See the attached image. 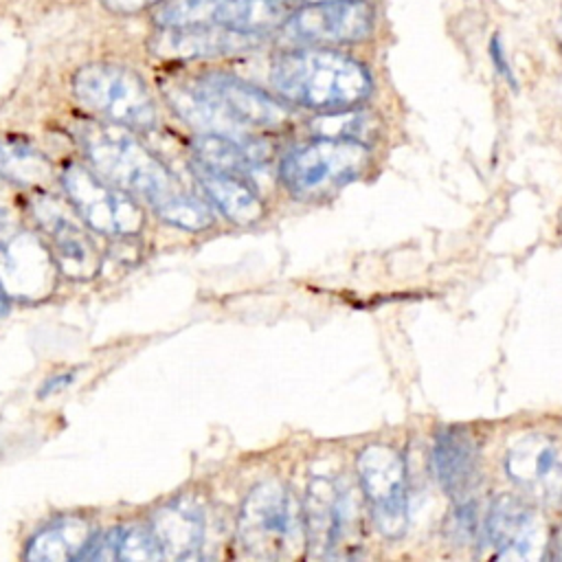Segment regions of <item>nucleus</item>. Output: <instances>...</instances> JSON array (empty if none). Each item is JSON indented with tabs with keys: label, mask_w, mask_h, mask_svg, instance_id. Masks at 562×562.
I'll return each mask as SVG.
<instances>
[{
	"label": "nucleus",
	"mask_w": 562,
	"mask_h": 562,
	"mask_svg": "<svg viewBox=\"0 0 562 562\" xmlns=\"http://www.w3.org/2000/svg\"><path fill=\"white\" fill-rule=\"evenodd\" d=\"M116 560H127V562L162 560V553L158 549V542H156L149 525L119 527Z\"/></svg>",
	"instance_id": "a878e982"
},
{
	"label": "nucleus",
	"mask_w": 562,
	"mask_h": 562,
	"mask_svg": "<svg viewBox=\"0 0 562 562\" xmlns=\"http://www.w3.org/2000/svg\"><path fill=\"white\" fill-rule=\"evenodd\" d=\"M292 11V0H220L211 22L237 33L261 35L281 29Z\"/></svg>",
	"instance_id": "aec40b11"
},
{
	"label": "nucleus",
	"mask_w": 562,
	"mask_h": 562,
	"mask_svg": "<svg viewBox=\"0 0 562 562\" xmlns=\"http://www.w3.org/2000/svg\"><path fill=\"white\" fill-rule=\"evenodd\" d=\"M220 0H167L156 7L158 26H184L211 22Z\"/></svg>",
	"instance_id": "393cba45"
},
{
	"label": "nucleus",
	"mask_w": 562,
	"mask_h": 562,
	"mask_svg": "<svg viewBox=\"0 0 562 562\" xmlns=\"http://www.w3.org/2000/svg\"><path fill=\"white\" fill-rule=\"evenodd\" d=\"M305 533L316 555H331L353 533H358V505L331 479L314 476L307 485Z\"/></svg>",
	"instance_id": "9d476101"
},
{
	"label": "nucleus",
	"mask_w": 562,
	"mask_h": 562,
	"mask_svg": "<svg viewBox=\"0 0 562 562\" xmlns=\"http://www.w3.org/2000/svg\"><path fill=\"white\" fill-rule=\"evenodd\" d=\"M40 224L50 237L48 248L59 274L70 281H88L99 272L101 257L92 239L57 206H40Z\"/></svg>",
	"instance_id": "2eb2a0df"
},
{
	"label": "nucleus",
	"mask_w": 562,
	"mask_h": 562,
	"mask_svg": "<svg viewBox=\"0 0 562 562\" xmlns=\"http://www.w3.org/2000/svg\"><path fill=\"white\" fill-rule=\"evenodd\" d=\"M7 312H9V296H7L4 290L0 288V321L7 316Z\"/></svg>",
	"instance_id": "7c9ffc66"
},
{
	"label": "nucleus",
	"mask_w": 562,
	"mask_h": 562,
	"mask_svg": "<svg viewBox=\"0 0 562 562\" xmlns=\"http://www.w3.org/2000/svg\"><path fill=\"white\" fill-rule=\"evenodd\" d=\"M154 206L165 222L184 231H204L213 224V211L202 200L182 191L167 195Z\"/></svg>",
	"instance_id": "5701e85b"
},
{
	"label": "nucleus",
	"mask_w": 562,
	"mask_h": 562,
	"mask_svg": "<svg viewBox=\"0 0 562 562\" xmlns=\"http://www.w3.org/2000/svg\"><path fill=\"white\" fill-rule=\"evenodd\" d=\"M270 81L285 101L321 112L356 108L373 92L364 64L329 48L281 53L270 66Z\"/></svg>",
	"instance_id": "f257e3e1"
},
{
	"label": "nucleus",
	"mask_w": 562,
	"mask_h": 562,
	"mask_svg": "<svg viewBox=\"0 0 562 562\" xmlns=\"http://www.w3.org/2000/svg\"><path fill=\"white\" fill-rule=\"evenodd\" d=\"M57 263L50 248L29 231L0 244V288L9 299L40 301L53 294Z\"/></svg>",
	"instance_id": "1a4fd4ad"
},
{
	"label": "nucleus",
	"mask_w": 562,
	"mask_h": 562,
	"mask_svg": "<svg viewBox=\"0 0 562 562\" xmlns=\"http://www.w3.org/2000/svg\"><path fill=\"white\" fill-rule=\"evenodd\" d=\"M0 178L20 187H44L53 178V165L26 140L0 138Z\"/></svg>",
	"instance_id": "4be33fe9"
},
{
	"label": "nucleus",
	"mask_w": 562,
	"mask_h": 562,
	"mask_svg": "<svg viewBox=\"0 0 562 562\" xmlns=\"http://www.w3.org/2000/svg\"><path fill=\"white\" fill-rule=\"evenodd\" d=\"M553 558L555 560H562V525H560V529L555 531V540H553Z\"/></svg>",
	"instance_id": "c756f323"
},
{
	"label": "nucleus",
	"mask_w": 562,
	"mask_h": 562,
	"mask_svg": "<svg viewBox=\"0 0 562 562\" xmlns=\"http://www.w3.org/2000/svg\"><path fill=\"white\" fill-rule=\"evenodd\" d=\"M198 83L241 125L279 127L285 123L288 112L263 90L226 72H209Z\"/></svg>",
	"instance_id": "4468645a"
},
{
	"label": "nucleus",
	"mask_w": 562,
	"mask_h": 562,
	"mask_svg": "<svg viewBox=\"0 0 562 562\" xmlns=\"http://www.w3.org/2000/svg\"><path fill=\"white\" fill-rule=\"evenodd\" d=\"M356 468L378 531L386 538L404 536L408 527V492L400 452L382 443H371L358 454Z\"/></svg>",
	"instance_id": "0eeeda50"
},
{
	"label": "nucleus",
	"mask_w": 562,
	"mask_h": 562,
	"mask_svg": "<svg viewBox=\"0 0 562 562\" xmlns=\"http://www.w3.org/2000/svg\"><path fill=\"white\" fill-rule=\"evenodd\" d=\"M61 187L88 228L108 237H132L143 228L145 215L138 202L94 169L68 165L61 173Z\"/></svg>",
	"instance_id": "423d86ee"
},
{
	"label": "nucleus",
	"mask_w": 562,
	"mask_h": 562,
	"mask_svg": "<svg viewBox=\"0 0 562 562\" xmlns=\"http://www.w3.org/2000/svg\"><path fill=\"white\" fill-rule=\"evenodd\" d=\"M430 463L443 492L454 501H465L479 474V450L465 428H441L432 441Z\"/></svg>",
	"instance_id": "dca6fc26"
},
{
	"label": "nucleus",
	"mask_w": 562,
	"mask_h": 562,
	"mask_svg": "<svg viewBox=\"0 0 562 562\" xmlns=\"http://www.w3.org/2000/svg\"><path fill=\"white\" fill-rule=\"evenodd\" d=\"M505 472L525 494L544 505L562 503V446L544 435H525L505 454Z\"/></svg>",
	"instance_id": "f8f14e48"
},
{
	"label": "nucleus",
	"mask_w": 562,
	"mask_h": 562,
	"mask_svg": "<svg viewBox=\"0 0 562 562\" xmlns=\"http://www.w3.org/2000/svg\"><path fill=\"white\" fill-rule=\"evenodd\" d=\"M373 119L364 112L338 110V112H325L323 116L314 119L310 123V130L318 138H345V140H358L367 145V138L373 132Z\"/></svg>",
	"instance_id": "b1692460"
},
{
	"label": "nucleus",
	"mask_w": 562,
	"mask_h": 562,
	"mask_svg": "<svg viewBox=\"0 0 562 562\" xmlns=\"http://www.w3.org/2000/svg\"><path fill=\"white\" fill-rule=\"evenodd\" d=\"M75 136L92 169L123 191L143 195L154 204L180 191L171 171L127 127L108 121H81L75 127Z\"/></svg>",
	"instance_id": "f03ea898"
},
{
	"label": "nucleus",
	"mask_w": 562,
	"mask_h": 562,
	"mask_svg": "<svg viewBox=\"0 0 562 562\" xmlns=\"http://www.w3.org/2000/svg\"><path fill=\"white\" fill-rule=\"evenodd\" d=\"M307 4H312V2H325V0H305Z\"/></svg>",
	"instance_id": "2f4dec72"
},
{
	"label": "nucleus",
	"mask_w": 562,
	"mask_h": 562,
	"mask_svg": "<svg viewBox=\"0 0 562 562\" xmlns=\"http://www.w3.org/2000/svg\"><path fill=\"white\" fill-rule=\"evenodd\" d=\"M149 529L158 542L162 560H191L204 540V516L187 498L171 501L154 512Z\"/></svg>",
	"instance_id": "f3484780"
},
{
	"label": "nucleus",
	"mask_w": 562,
	"mask_h": 562,
	"mask_svg": "<svg viewBox=\"0 0 562 562\" xmlns=\"http://www.w3.org/2000/svg\"><path fill=\"white\" fill-rule=\"evenodd\" d=\"M375 11L367 0H325L292 11L285 33L307 44H356L371 35Z\"/></svg>",
	"instance_id": "6e6552de"
},
{
	"label": "nucleus",
	"mask_w": 562,
	"mask_h": 562,
	"mask_svg": "<svg viewBox=\"0 0 562 562\" xmlns=\"http://www.w3.org/2000/svg\"><path fill=\"white\" fill-rule=\"evenodd\" d=\"M193 151L198 162L241 178H246V173H250L259 162V154L252 151V143L248 145L217 132H206L198 136L193 140Z\"/></svg>",
	"instance_id": "412c9836"
},
{
	"label": "nucleus",
	"mask_w": 562,
	"mask_h": 562,
	"mask_svg": "<svg viewBox=\"0 0 562 562\" xmlns=\"http://www.w3.org/2000/svg\"><path fill=\"white\" fill-rule=\"evenodd\" d=\"M105 9L114 11V13H138V11H147L158 7L162 0H101Z\"/></svg>",
	"instance_id": "bb28decb"
},
{
	"label": "nucleus",
	"mask_w": 562,
	"mask_h": 562,
	"mask_svg": "<svg viewBox=\"0 0 562 562\" xmlns=\"http://www.w3.org/2000/svg\"><path fill=\"white\" fill-rule=\"evenodd\" d=\"M483 542L492 549L496 560L529 562L542 558L544 551V527L542 520L514 496H501L492 503L485 527Z\"/></svg>",
	"instance_id": "9b49d317"
},
{
	"label": "nucleus",
	"mask_w": 562,
	"mask_h": 562,
	"mask_svg": "<svg viewBox=\"0 0 562 562\" xmlns=\"http://www.w3.org/2000/svg\"><path fill=\"white\" fill-rule=\"evenodd\" d=\"M198 182L211 198V202L235 224H252L263 215V204L246 178L211 169L202 162H193Z\"/></svg>",
	"instance_id": "a211bd4d"
},
{
	"label": "nucleus",
	"mask_w": 562,
	"mask_h": 562,
	"mask_svg": "<svg viewBox=\"0 0 562 562\" xmlns=\"http://www.w3.org/2000/svg\"><path fill=\"white\" fill-rule=\"evenodd\" d=\"M77 101L108 123L147 132L156 125V103L138 72L114 61H90L72 75Z\"/></svg>",
	"instance_id": "7ed1b4c3"
},
{
	"label": "nucleus",
	"mask_w": 562,
	"mask_h": 562,
	"mask_svg": "<svg viewBox=\"0 0 562 562\" xmlns=\"http://www.w3.org/2000/svg\"><path fill=\"white\" fill-rule=\"evenodd\" d=\"M490 57H492V61H494L498 75L505 77V81H507L512 88H516L514 72H512V68H509V64H507V59H505V50H503V44L498 42V37H494L492 44H490Z\"/></svg>",
	"instance_id": "cd10ccee"
},
{
	"label": "nucleus",
	"mask_w": 562,
	"mask_h": 562,
	"mask_svg": "<svg viewBox=\"0 0 562 562\" xmlns=\"http://www.w3.org/2000/svg\"><path fill=\"white\" fill-rule=\"evenodd\" d=\"M257 40V35L237 33L215 22L184 24V26H158L149 40L154 55L162 59H200L215 57L235 50H244Z\"/></svg>",
	"instance_id": "ddd939ff"
},
{
	"label": "nucleus",
	"mask_w": 562,
	"mask_h": 562,
	"mask_svg": "<svg viewBox=\"0 0 562 562\" xmlns=\"http://www.w3.org/2000/svg\"><path fill=\"white\" fill-rule=\"evenodd\" d=\"M70 382H72V373H70V371L57 373L55 378H50V380L44 384L42 393L46 395V393H50V391H59V389H64V386H70Z\"/></svg>",
	"instance_id": "c85d7f7f"
},
{
	"label": "nucleus",
	"mask_w": 562,
	"mask_h": 562,
	"mask_svg": "<svg viewBox=\"0 0 562 562\" xmlns=\"http://www.w3.org/2000/svg\"><path fill=\"white\" fill-rule=\"evenodd\" d=\"M369 165L364 143L318 138L290 149L279 165V180L301 200L325 198L356 180Z\"/></svg>",
	"instance_id": "39448f33"
},
{
	"label": "nucleus",
	"mask_w": 562,
	"mask_h": 562,
	"mask_svg": "<svg viewBox=\"0 0 562 562\" xmlns=\"http://www.w3.org/2000/svg\"><path fill=\"white\" fill-rule=\"evenodd\" d=\"M94 540V527L81 516H61L42 527L26 544L24 560L37 562H68L81 560L90 542Z\"/></svg>",
	"instance_id": "6ab92c4d"
},
{
	"label": "nucleus",
	"mask_w": 562,
	"mask_h": 562,
	"mask_svg": "<svg viewBox=\"0 0 562 562\" xmlns=\"http://www.w3.org/2000/svg\"><path fill=\"white\" fill-rule=\"evenodd\" d=\"M237 538L255 558H292L305 540L301 507L292 492L277 481L255 485L241 505Z\"/></svg>",
	"instance_id": "20e7f679"
}]
</instances>
